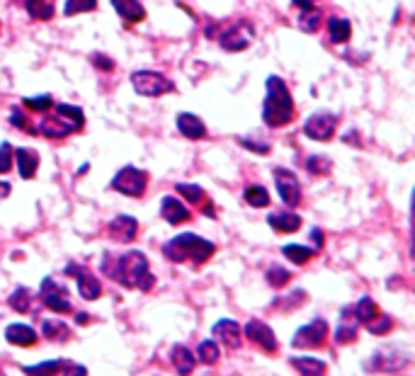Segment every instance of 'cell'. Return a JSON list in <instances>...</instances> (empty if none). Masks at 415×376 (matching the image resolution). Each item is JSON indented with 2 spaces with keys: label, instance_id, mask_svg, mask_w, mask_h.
<instances>
[{
  "label": "cell",
  "instance_id": "1",
  "mask_svg": "<svg viewBox=\"0 0 415 376\" xmlns=\"http://www.w3.org/2000/svg\"><path fill=\"white\" fill-rule=\"evenodd\" d=\"M102 272L122 287L141 289V292H149L156 284L149 258L144 253H138V250H129V253L117 255V258L109 253L102 255Z\"/></svg>",
  "mask_w": 415,
  "mask_h": 376
},
{
  "label": "cell",
  "instance_id": "2",
  "mask_svg": "<svg viewBox=\"0 0 415 376\" xmlns=\"http://www.w3.org/2000/svg\"><path fill=\"white\" fill-rule=\"evenodd\" d=\"M265 88L267 93H265V102H262V122L267 126H272V129L287 126L294 119V100L287 83L279 75H270Z\"/></svg>",
  "mask_w": 415,
  "mask_h": 376
},
{
  "label": "cell",
  "instance_id": "3",
  "mask_svg": "<svg viewBox=\"0 0 415 376\" xmlns=\"http://www.w3.org/2000/svg\"><path fill=\"white\" fill-rule=\"evenodd\" d=\"M216 245L212 241L202 236H194V233H180L173 241H168L163 245V255L170 260V263H192V265H202L207 263L214 255Z\"/></svg>",
  "mask_w": 415,
  "mask_h": 376
},
{
  "label": "cell",
  "instance_id": "4",
  "mask_svg": "<svg viewBox=\"0 0 415 376\" xmlns=\"http://www.w3.org/2000/svg\"><path fill=\"white\" fill-rule=\"evenodd\" d=\"M146 185H149V175L144 170L133 168V165H124L112 178L109 187L119 194H127V197H141L146 192Z\"/></svg>",
  "mask_w": 415,
  "mask_h": 376
},
{
  "label": "cell",
  "instance_id": "5",
  "mask_svg": "<svg viewBox=\"0 0 415 376\" xmlns=\"http://www.w3.org/2000/svg\"><path fill=\"white\" fill-rule=\"evenodd\" d=\"M131 85L144 97H158V95L173 93L175 90L173 80H168L158 70H136V73H131Z\"/></svg>",
  "mask_w": 415,
  "mask_h": 376
},
{
  "label": "cell",
  "instance_id": "6",
  "mask_svg": "<svg viewBox=\"0 0 415 376\" xmlns=\"http://www.w3.org/2000/svg\"><path fill=\"white\" fill-rule=\"evenodd\" d=\"M252 37H255V27H252V22L236 20V22H231L221 35H219V44H221L223 51L236 54V51H243L252 44Z\"/></svg>",
  "mask_w": 415,
  "mask_h": 376
},
{
  "label": "cell",
  "instance_id": "7",
  "mask_svg": "<svg viewBox=\"0 0 415 376\" xmlns=\"http://www.w3.org/2000/svg\"><path fill=\"white\" fill-rule=\"evenodd\" d=\"M338 129V114L333 112H316L304 124V134L313 141H331Z\"/></svg>",
  "mask_w": 415,
  "mask_h": 376
},
{
  "label": "cell",
  "instance_id": "8",
  "mask_svg": "<svg viewBox=\"0 0 415 376\" xmlns=\"http://www.w3.org/2000/svg\"><path fill=\"white\" fill-rule=\"evenodd\" d=\"M66 274H71V277H75V282H78V294L85 299V301H98L100 297H102V284H100V279L95 277L90 270L80 267V265L75 263H68L64 267Z\"/></svg>",
  "mask_w": 415,
  "mask_h": 376
},
{
  "label": "cell",
  "instance_id": "9",
  "mask_svg": "<svg viewBox=\"0 0 415 376\" xmlns=\"http://www.w3.org/2000/svg\"><path fill=\"white\" fill-rule=\"evenodd\" d=\"M275 185L277 192H279V199H282L287 207H297L302 202V185H299V178L287 168H275Z\"/></svg>",
  "mask_w": 415,
  "mask_h": 376
},
{
  "label": "cell",
  "instance_id": "10",
  "mask_svg": "<svg viewBox=\"0 0 415 376\" xmlns=\"http://www.w3.org/2000/svg\"><path fill=\"white\" fill-rule=\"evenodd\" d=\"M326 337H328V326L323 318H318V321H311L308 326L299 328V330L294 332L292 345L297 347V350H311V347H321Z\"/></svg>",
  "mask_w": 415,
  "mask_h": 376
},
{
  "label": "cell",
  "instance_id": "11",
  "mask_svg": "<svg viewBox=\"0 0 415 376\" xmlns=\"http://www.w3.org/2000/svg\"><path fill=\"white\" fill-rule=\"evenodd\" d=\"M42 299H44L46 308H51L54 313H71L73 306L68 301V292L61 284H56L51 277H46L42 282Z\"/></svg>",
  "mask_w": 415,
  "mask_h": 376
},
{
  "label": "cell",
  "instance_id": "12",
  "mask_svg": "<svg viewBox=\"0 0 415 376\" xmlns=\"http://www.w3.org/2000/svg\"><path fill=\"white\" fill-rule=\"evenodd\" d=\"M243 332H246V337L250 342H255L257 347H262L265 352H275L277 350V337L275 332H272V328L267 326V323L262 321H248V326L243 328Z\"/></svg>",
  "mask_w": 415,
  "mask_h": 376
},
{
  "label": "cell",
  "instance_id": "13",
  "mask_svg": "<svg viewBox=\"0 0 415 376\" xmlns=\"http://www.w3.org/2000/svg\"><path fill=\"white\" fill-rule=\"evenodd\" d=\"M107 233L117 243H131L138 236V221L133 216H127V214H119L109 221Z\"/></svg>",
  "mask_w": 415,
  "mask_h": 376
},
{
  "label": "cell",
  "instance_id": "14",
  "mask_svg": "<svg viewBox=\"0 0 415 376\" xmlns=\"http://www.w3.org/2000/svg\"><path fill=\"white\" fill-rule=\"evenodd\" d=\"M78 131V126L71 122H66L64 117H59V114H49V117H44L39 122V134H44L46 139H66L68 134H75Z\"/></svg>",
  "mask_w": 415,
  "mask_h": 376
},
{
  "label": "cell",
  "instance_id": "15",
  "mask_svg": "<svg viewBox=\"0 0 415 376\" xmlns=\"http://www.w3.org/2000/svg\"><path fill=\"white\" fill-rule=\"evenodd\" d=\"M214 340H219L221 345H226L228 350H238L241 347V326L231 318H221L214 326Z\"/></svg>",
  "mask_w": 415,
  "mask_h": 376
},
{
  "label": "cell",
  "instance_id": "16",
  "mask_svg": "<svg viewBox=\"0 0 415 376\" xmlns=\"http://www.w3.org/2000/svg\"><path fill=\"white\" fill-rule=\"evenodd\" d=\"M357 332H360V321L352 316L350 306L340 311V321H338L335 328V342L338 345H350V342L357 340Z\"/></svg>",
  "mask_w": 415,
  "mask_h": 376
},
{
  "label": "cell",
  "instance_id": "17",
  "mask_svg": "<svg viewBox=\"0 0 415 376\" xmlns=\"http://www.w3.org/2000/svg\"><path fill=\"white\" fill-rule=\"evenodd\" d=\"M178 131L190 141H199V139L207 136V126H204V122L192 112H180L178 114Z\"/></svg>",
  "mask_w": 415,
  "mask_h": 376
},
{
  "label": "cell",
  "instance_id": "18",
  "mask_svg": "<svg viewBox=\"0 0 415 376\" xmlns=\"http://www.w3.org/2000/svg\"><path fill=\"white\" fill-rule=\"evenodd\" d=\"M37 330L32 326H25V323H10L6 328V340L15 347H32L37 345Z\"/></svg>",
  "mask_w": 415,
  "mask_h": 376
},
{
  "label": "cell",
  "instance_id": "19",
  "mask_svg": "<svg viewBox=\"0 0 415 376\" xmlns=\"http://www.w3.org/2000/svg\"><path fill=\"white\" fill-rule=\"evenodd\" d=\"M160 216L170 223V226H178V223H185L190 221V209L185 207L180 199L175 197H163L160 202Z\"/></svg>",
  "mask_w": 415,
  "mask_h": 376
},
{
  "label": "cell",
  "instance_id": "20",
  "mask_svg": "<svg viewBox=\"0 0 415 376\" xmlns=\"http://www.w3.org/2000/svg\"><path fill=\"white\" fill-rule=\"evenodd\" d=\"M15 160H17V170H20L22 180H32L39 170V153L35 149H15Z\"/></svg>",
  "mask_w": 415,
  "mask_h": 376
},
{
  "label": "cell",
  "instance_id": "21",
  "mask_svg": "<svg viewBox=\"0 0 415 376\" xmlns=\"http://www.w3.org/2000/svg\"><path fill=\"white\" fill-rule=\"evenodd\" d=\"M112 8L117 10V15L122 17L127 25H136L146 17V10L144 6L138 3V0H109Z\"/></svg>",
  "mask_w": 415,
  "mask_h": 376
},
{
  "label": "cell",
  "instance_id": "22",
  "mask_svg": "<svg viewBox=\"0 0 415 376\" xmlns=\"http://www.w3.org/2000/svg\"><path fill=\"white\" fill-rule=\"evenodd\" d=\"M170 364H173V369L180 376H190L194 371V366H197V359L185 345H175L173 352H170Z\"/></svg>",
  "mask_w": 415,
  "mask_h": 376
},
{
  "label": "cell",
  "instance_id": "23",
  "mask_svg": "<svg viewBox=\"0 0 415 376\" xmlns=\"http://www.w3.org/2000/svg\"><path fill=\"white\" fill-rule=\"evenodd\" d=\"M267 223L279 233H294V231H299V226H302V216L294 212H279V214H270V216H267Z\"/></svg>",
  "mask_w": 415,
  "mask_h": 376
},
{
  "label": "cell",
  "instance_id": "24",
  "mask_svg": "<svg viewBox=\"0 0 415 376\" xmlns=\"http://www.w3.org/2000/svg\"><path fill=\"white\" fill-rule=\"evenodd\" d=\"M328 35H331L333 44H347L352 37V25L345 20V17H328Z\"/></svg>",
  "mask_w": 415,
  "mask_h": 376
},
{
  "label": "cell",
  "instance_id": "25",
  "mask_svg": "<svg viewBox=\"0 0 415 376\" xmlns=\"http://www.w3.org/2000/svg\"><path fill=\"white\" fill-rule=\"evenodd\" d=\"M292 366L302 376H326V364L316 357H294Z\"/></svg>",
  "mask_w": 415,
  "mask_h": 376
},
{
  "label": "cell",
  "instance_id": "26",
  "mask_svg": "<svg viewBox=\"0 0 415 376\" xmlns=\"http://www.w3.org/2000/svg\"><path fill=\"white\" fill-rule=\"evenodd\" d=\"M42 335L49 342H64L71 337V328L66 326L64 321H54V318H51V321L42 323Z\"/></svg>",
  "mask_w": 415,
  "mask_h": 376
},
{
  "label": "cell",
  "instance_id": "27",
  "mask_svg": "<svg viewBox=\"0 0 415 376\" xmlns=\"http://www.w3.org/2000/svg\"><path fill=\"white\" fill-rule=\"evenodd\" d=\"M282 253H284V258H287L289 263L306 265L308 260H311L313 255L318 253V250H316V247H308V245H294V243H289V245L282 247Z\"/></svg>",
  "mask_w": 415,
  "mask_h": 376
},
{
  "label": "cell",
  "instance_id": "28",
  "mask_svg": "<svg viewBox=\"0 0 415 376\" xmlns=\"http://www.w3.org/2000/svg\"><path fill=\"white\" fill-rule=\"evenodd\" d=\"M405 361H408V355H396L394 357H386L384 352H379V355L371 357V366L369 369H376V371H394V369H400V366H405Z\"/></svg>",
  "mask_w": 415,
  "mask_h": 376
},
{
  "label": "cell",
  "instance_id": "29",
  "mask_svg": "<svg viewBox=\"0 0 415 376\" xmlns=\"http://www.w3.org/2000/svg\"><path fill=\"white\" fill-rule=\"evenodd\" d=\"M350 311L360 323H371L376 316H379V308H376V303L371 301L369 297H362L355 306H350Z\"/></svg>",
  "mask_w": 415,
  "mask_h": 376
},
{
  "label": "cell",
  "instance_id": "30",
  "mask_svg": "<svg viewBox=\"0 0 415 376\" xmlns=\"http://www.w3.org/2000/svg\"><path fill=\"white\" fill-rule=\"evenodd\" d=\"M243 199H246L250 207L260 209V207H267V204H270V192H267L262 185H248L246 192H243Z\"/></svg>",
  "mask_w": 415,
  "mask_h": 376
},
{
  "label": "cell",
  "instance_id": "31",
  "mask_svg": "<svg viewBox=\"0 0 415 376\" xmlns=\"http://www.w3.org/2000/svg\"><path fill=\"white\" fill-rule=\"evenodd\" d=\"M297 27L302 32H306V35L318 32V27H321V10H316V8H311V10H304L302 15H299V20H297Z\"/></svg>",
  "mask_w": 415,
  "mask_h": 376
},
{
  "label": "cell",
  "instance_id": "32",
  "mask_svg": "<svg viewBox=\"0 0 415 376\" xmlns=\"http://www.w3.org/2000/svg\"><path fill=\"white\" fill-rule=\"evenodd\" d=\"M197 357L202 364H216L219 357H221V350L214 340H202L197 345Z\"/></svg>",
  "mask_w": 415,
  "mask_h": 376
},
{
  "label": "cell",
  "instance_id": "33",
  "mask_svg": "<svg viewBox=\"0 0 415 376\" xmlns=\"http://www.w3.org/2000/svg\"><path fill=\"white\" fill-rule=\"evenodd\" d=\"M25 8L32 20H49L54 15V6H51L49 0H30Z\"/></svg>",
  "mask_w": 415,
  "mask_h": 376
},
{
  "label": "cell",
  "instance_id": "34",
  "mask_svg": "<svg viewBox=\"0 0 415 376\" xmlns=\"http://www.w3.org/2000/svg\"><path fill=\"white\" fill-rule=\"evenodd\" d=\"M265 279H267V284H270V287L279 289V287H284V284H289L292 272H289V270H284V267H279V265H270V267H267V272H265Z\"/></svg>",
  "mask_w": 415,
  "mask_h": 376
},
{
  "label": "cell",
  "instance_id": "35",
  "mask_svg": "<svg viewBox=\"0 0 415 376\" xmlns=\"http://www.w3.org/2000/svg\"><path fill=\"white\" fill-rule=\"evenodd\" d=\"M61 364H64L61 359H49V361H39L37 366H25L22 371H25L27 376H56Z\"/></svg>",
  "mask_w": 415,
  "mask_h": 376
},
{
  "label": "cell",
  "instance_id": "36",
  "mask_svg": "<svg viewBox=\"0 0 415 376\" xmlns=\"http://www.w3.org/2000/svg\"><path fill=\"white\" fill-rule=\"evenodd\" d=\"M56 114L59 117H64L66 122H71V124H75V126H83V122H85V117H83V109L80 107H75V104H66V102H61V104H56Z\"/></svg>",
  "mask_w": 415,
  "mask_h": 376
},
{
  "label": "cell",
  "instance_id": "37",
  "mask_svg": "<svg viewBox=\"0 0 415 376\" xmlns=\"http://www.w3.org/2000/svg\"><path fill=\"white\" fill-rule=\"evenodd\" d=\"M98 8V0H66L64 3V15L73 17L80 12H93Z\"/></svg>",
  "mask_w": 415,
  "mask_h": 376
},
{
  "label": "cell",
  "instance_id": "38",
  "mask_svg": "<svg viewBox=\"0 0 415 376\" xmlns=\"http://www.w3.org/2000/svg\"><path fill=\"white\" fill-rule=\"evenodd\" d=\"M8 303H10L17 313H30L32 311V297H30V292H27L25 287L15 289V294H12Z\"/></svg>",
  "mask_w": 415,
  "mask_h": 376
},
{
  "label": "cell",
  "instance_id": "39",
  "mask_svg": "<svg viewBox=\"0 0 415 376\" xmlns=\"http://www.w3.org/2000/svg\"><path fill=\"white\" fill-rule=\"evenodd\" d=\"M180 194H183L185 199H187L190 204H202L204 202V197H207V194H204V189L199 187V185H190V182H180L178 187Z\"/></svg>",
  "mask_w": 415,
  "mask_h": 376
},
{
  "label": "cell",
  "instance_id": "40",
  "mask_svg": "<svg viewBox=\"0 0 415 376\" xmlns=\"http://www.w3.org/2000/svg\"><path fill=\"white\" fill-rule=\"evenodd\" d=\"M306 170L311 175H328L333 170V163L326 156H311V158L306 160Z\"/></svg>",
  "mask_w": 415,
  "mask_h": 376
},
{
  "label": "cell",
  "instance_id": "41",
  "mask_svg": "<svg viewBox=\"0 0 415 376\" xmlns=\"http://www.w3.org/2000/svg\"><path fill=\"white\" fill-rule=\"evenodd\" d=\"M367 330L371 335H386V332L394 330V318L391 316H376L371 323H367Z\"/></svg>",
  "mask_w": 415,
  "mask_h": 376
},
{
  "label": "cell",
  "instance_id": "42",
  "mask_svg": "<svg viewBox=\"0 0 415 376\" xmlns=\"http://www.w3.org/2000/svg\"><path fill=\"white\" fill-rule=\"evenodd\" d=\"M22 104L27 109H32V112H46L54 104V100H51V95H37V97H25Z\"/></svg>",
  "mask_w": 415,
  "mask_h": 376
},
{
  "label": "cell",
  "instance_id": "43",
  "mask_svg": "<svg viewBox=\"0 0 415 376\" xmlns=\"http://www.w3.org/2000/svg\"><path fill=\"white\" fill-rule=\"evenodd\" d=\"M12 156H15V149H12L8 141H3L0 144V175H6L10 173L12 168Z\"/></svg>",
  "mask_w": 415,
  "mask_h": 376
},
{
  "label": "cell",
  "instance_id": "44",
  "mask_svg": "<svg viewBox=\"0 0 415 376\" xmlns=\"http://www.w3.org/2000/svg\"><path fill=\"white\" fill-rule=\"evenodd\" d=\"M56 376H88V369L80 364H73V361H64L61 369L56 371Z\"/></svg>",
  "mask_w": 415,
  "mask_h": 376
},
{
  "label": "cell",
  "instance_id": "45",
  "mask_svg": "<svg viewBox=\"0 0 415 376\" xmlns=\"http://www.w3.org/2000/svg\"><path fill=\"white\" fill-rule=\"evenodd\" d=\"M238 141H241L246 149H250L252 153H262V156L270 153V144H267V141H252V139H248V136L246 139H238Z\"/></svg>",
  "mask_w": 415,
  "mask_h": 376
},
{
  "label": "cell",
  "instance_id": "46",
  "mask_svg": "<svg viewBox=\"0 0 415 376\" xmlns=\"http://www.w3.org/2000/svg\"><path fill=\"white\" fill-rule=\"evenodd\" d=\"M90 59H93V64L98 66V68H104V70H112V68H114V64H112V59H109V56L93 54V56H90Z\"/></svg>",
  "mask_w": 415,
  "mask_h": 376
},
{
  "label": "cell",
  "instance_id": "47",
  "mask_svg": "<svg viewBox=\"0 0 415 376\" xmlns=\"http://www.w3.org/2000/svg\"><path fill=\"white\" fill-rule=\"evenodd\" d=\"M10 122L15 124V126H20V129H30V124H27V119L22 117V112L20 109H12V114H10Z\"/></svg>",
  "mask_w": 415,
  "mask_h": 376
},
{
  "label": "cell",
  "instance_id": "48",
  "mask_svg": "<svg viewBox=\"0 0 415 376\" xmlns=\"http://www.w3.org/2000/svg\"><path fill=\"white\" fill-rule=\"evenodd\" d=\"M294 6L302 8V12H304V10H311V8H313V0H294Z\"/></svg>",
  "mask_w": 415,
  "mask_h": 376
},
{
  "label": "cell",
  "instance_id": "49",
  "mask_svg": "<svg viewBox=\"0 0 415 376\" xmlns=\"http://www.w3.org/2000/svg\"><path fill=\"white\" fill-rule=\"evenodd\" d=\"M8 194H10V185H8V182H0V199L8 197Z\"/></svg>",
  "mask_w": 415,
  "mask_h": 376
},
{
  "label": "cell",
  "instance_id": "50",
  "mask_svg": "<svg viewBox=\"0 0 415 376\" xmlns=\"http://www.w3.org/2000/svg\"><path fill=\"white\" fill-rule=\"evenodd\" d=\"M75 321H78V323H88L90 316H88V313H78V316H75Z\"/></svg>",
  "mask_w": 415,
  "mask_h": 376
},
{
  "label": "cell",
  "instance_id": "51",
  "mask_svg": "<svg viewBox=\"0 0 415 376\" xmlns=\"http://www.w3.org/2000/svg\"><path fill=\"white\" fill-rule=\"evenodd\" d=\"M17 3H22V6H27V3H30V0H17Z\"/></svg>",
  "mask_w": 415,
  "mask_h": 376
}]
</instances>
